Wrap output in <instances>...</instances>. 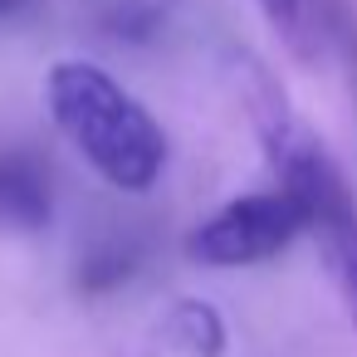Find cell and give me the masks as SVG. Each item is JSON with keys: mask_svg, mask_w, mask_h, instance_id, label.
I'll return each instance as SVG.
<instances>
[{"mask_svg": "<svg viewBox=\"0 0 357 357\" xmlns=\"http://www.w3.org/2000/svg\"><path fill=\"white\" fill-rule=\"evenodd\" d=\"M35 6V0H0V20H15V15H25Z\"/></svg>", "mask_w": 357, "mask_h": 357, "instance_id": "8", "label": "cell"}, {"mask_svg": "<svg viewBox=\"0 0 357 357\" xmlns=\"http://www.w3.org/2000/svg\"><path fill=\"white\" fill-rule=\"evenodd\" d=\"M162 342L176 352V357H225L230 347V333H225V318L215 303L206 298H181L162 313Z\"/></svg>", "mask_w": 357, "mask_h": 357, "instance_id": "5", "label": "cell"}, {"mask_svg": "<svg viewBox=\"0 0 357 357\" xmlns=\"http://www.w3.org/2000/svg\"><path fill=\"white\" fill-rule=\"evenodd\" d=\"M298 235H303V211L284 186L250 191V196L225 201L215 215H206L186 235V255L196 264H211V269H240V264L274 259Z\"/></svg>", "mask_w": 357, "mask_h": 357, "instance_id": "3", "label": "cell"}, {"mask_svg": "<svg viewBox=\"0 0 357 357\" xmlns=\"http://www.w3.org/2000/svg\"><path fill=\"white\" fill-rule=\"evenodd\" d=\"M132 269H137V250H132V245H98V250L79 264V289L108 294V289H118L123 279H132Z\"/></svg>", "mask_w": 357, "mask_h": 357, "instance_id": "6", "label": "cell"}, {"mask_svg": "<svg viewBox=\"0 0 357 357\" xmlns=\"http://www.w3.org/2000/svg\"><path fill=\"white\" fill-rule=\"evenodd\" d=\"M45 103L59 132L93 162V172L123 191H147L167 172L162 123L98 64L59 59L45 79Z\"/></svg>", "mask_w": 357, "mask_h": 357, "instance_id": "2", "label": "cell"}, {"mask_svg": "<svg viewBox=\"0 0 357 357\" xmlns=\"http://www.w3.org/2000/svg\"><path fill=\"white\" fill-rule=\"evenodd\" d=\"M54 215V191L45 167L25 147H0V240L35 235Z\"/></svg>", "mask_w": 357, "mask_h": 357, "instance_id": "4", "label": "cell"}, {"mask_svg": "<svg viewBox=\"0 0 357 357\" xmlns=\"http://www.w3.org/2000/svg\"><path fill=\"white\" fill-rule=\"evenodd\" d=\"M264 10V20L284 35V40H298V25H303V0H255Z\"/></svg>", "mask_w": 357, "mask_h": 357, "instance_id": "7", "label": "cell"}, {"mask_svg": "<svg viewBox=\"0 0 357 357\" xmlns=\"http://www.w3.org/2000/svg\"><path fill=\"white\" fill-rule=\"evenodd\" d=\"M250 118L259 132V147L279 176V186L298 201L303 211V235L318 240L323 269L357 328V201L333 162V152L323 147V137L284 103V93L255 74V93H250Z\"/></svg>", "mask_w": 357, "mask_h": 357, "instance_id": "1", "label": "cell"}]
</instances>
